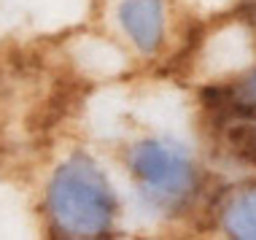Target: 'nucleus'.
Listing matches in <instances>:
<instances>
[{
    "mask_svg": "<svg viewBox=\"0 0 256 240\" xmlns=\"http://www.w3.org/2000/svg\"><path fill=\"white\" fill-rule=\"evenodd\" d=\"M130 164L143 181V186L159 200H181L194 184L192 162L178 148H170L156 140L135 146L130 154Z\"/></svg>",
    "mask_w": 256,
    "mask_h": 240,
    "instance_id": "obj_2",
    "label": "nucleus"
},
{
    "mask_svg": "<svg viewBox=\"0 0 256 240\" xmlns=\"http://www.w3.org/2000/svg\"><path fill=\"white\" fill-rule=\"evenodd\" d=\"M226 230L234 238L256 240V192H248L232 202L230 214H226Z\"/></svg>",
    "mask_w": 256,
    "mask_h": 240,
    "instance_id": "obj_4",
    "label": "nucleus"
},
{
    "mask_svg": "<svg viewBox=\"0 0 256 240\" xmlns=\"http://www.w3.org/2000/svg\"><path fill=\"white\" fill-rule=\"evenodd\" d=\"M49 202L60 227L78 238L106 232L114 216L110 186L86 156H73L57 170Z\"/></svg>",
    "mask_w": 256,
    "mask_h": 240,
    "instance_id": "obj_1",
    "label": "nucleus"
},
{
    "mask_svg": "<svg viewBox=\"0 0 256 240\" xmlns=\"http://www.w3.org/2000/svg\"><path fill=\"white\" fill-rule=\"evenodd\" d=\"M226 143H230L232 154L240 162L256 164V124H234L226 132Z\"/></svg>",
    "mask_w": 256,
    "mask_h": 240,
    "instance_id": "obj_5",
    "label": "nucleus"
},
{
    "mask_svg": "<svg viewBox=\"0 0 256 240\" xmlns=\"http://www.w3.org/2000/svg\"><path fill=\"white\" fill-rule=\"evenodd\" d=\"M234 102L243 108H256V73L240 84V89L234 92Z\"/></svg>",
    "mask_w": 256,
    "mask_h": 240,
    "instance_id": "obj_6",
    "label": "nucleus"
},
{
    "mask_svg": "<svg viewBox=\"0 0 256 240\" xmlns=\"http://www.w3.org/2000/svg\"><path fill=\"white\" fill-rule=\"evenodd\" d=\"M119 19L140 52H156L162 40V0H124Z\"/></svg>",
    "mask_w": 256,
    "mask_h": 240,
    "instance_id": "obj_3",
    "label": "nucleus"
}]
</instances>
